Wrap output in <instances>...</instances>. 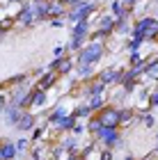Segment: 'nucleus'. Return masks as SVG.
Masks as SVG:
<instances>
[{
    "mask_svg": "<svg viewBox=\"0 0 158 160\" xmlns=\"http://www.w3.org/2000/svg\"><path fill=\"white\" fill-rule=\"evenodd\" d=\"M119 2L124 5V7H128V9H133L135 5H140V2H142V0H119Z\"/></svg>",
    "mask_w": 158,
    "mask_h": 160,
    "instance_id": "obj_39",
    "label": "nucleus"
},
{
    "mask_svg": "<svg viewBox=\"0 0 158 160\" xmlns=\"http://www.w3.org/2000/svg\"><path fill=\"white\" fill-rule=\"evenodd\" d=\"M48 25H51V28H67V21H64V18H51Z\"/></svg>",
    "mask_w": 158,
    "mask_h": 160,
    "instance_id": "obj_38",
    "label": "nucleus"
},
{
    "mask_svg": "<svg viewBox=\"0 0 158 160\" xmlns=\"http://www.w3.org/2000/svg\"><path fill=\"white\" fill-rule=\"evenodd\" d=\"M89 32H92V21H78L71 25V37H80L89 41Z\"/></svg>",
    "mask_w": 158,
    "mask_h": 160,
    "instance_id": "obj_14",
    "label": "nucleus"
},
{
    "mask_svg": "<svg viewBox=\"0 0 158 160\" xmlns=\"http://www.w3.org/2000/svg\"><path fill=\"white\" fill-rule=\"evenodd\" d=\"M131 37H140L147 43H158V16H140V18H135Z\"/></svg>",
    "mask_w": 158,
    "mask_h": 160,
    "instance_id": "obj_2",
    "label": "nucleus"
},
{
    "mask_svg": "<svg viewBox=\"0 0 158 160\" xmlns=\"http://www.w3.org/2000/svg\"><path fill=\"white\" fill-rule=\"evenodd\" d=\"M94 14H99V0H80L76 7L67 9L64 21H67L69 25H74V23H78V21H92Z\"/></svg>",
    "mask_w": 158,
    "mask_h": 160,
    "instance_id": "obj_3",
    "label": "nucleus"
},
{
    "mask_svg": "<svg viewBox=\"0 0 158 160\" xmlns=\"http://www.w3.org/2000/svg\"><path fill=\"white\" fill-rule=\"evenodd\" d=\"M18 158V151H16V144L14 142H0V160H16Z\"/></svg>",
    "mask_w": 158,
    "mask_h": 160,
    "instance_id": "obj_20",
    "label": "nucleus"
},
{
    "mask_svg": "<svg viewBox=\"0 0 158 160\" xmlns=\"http://www.w3.org/2000/svg\"><path fill=\"white\" fill-rule=\"evenodd\" d=\"M60 144L67 149V153H80V140H78V137H74L71 133H64L62 140H60Z\"/></svg>",
    "mask_w": 158,
    "mask_h": 160,
    "instance_id": "obj_19",
    "label": "nucleus"
},
{
    "mask_svg": "<svg viewBox=\"0 0 158 160\" xmlns=\"http://www.w3.org/2000/svg\"><path fill=\"white\" fill-rule=\"evenodd\" d=\"M57 80H60V76H57V73H53V71H46V73H41V76L37 78V82H34V89H44V92H48L51 87L57 85Z\"/></svg>",
    "mask_w": 158,
    "mask_h": 160,
    "instance_id": "obj_9",
    "label": "nucleus"
},
{
    "mask_svg": "<svg viewBox=\"0 0 158 160\" xmlns=\"http://www.w3.org/2000/svg\"><path fill=\"white\" fill-rule=\"evenodd\" d=\"M7 2H9V5H12V2H14V5H23V2H28V0H7Z\"/></svg>",
    "mask_w": 158,
    "mask_h": 160,
    "instance_id": "obj_44",
    "label": "nucleus"
},
{
    "mask_svg": "<svg viewBox=\"0 0 158 160\" xmlns=\"http://www.w3.org/2000/svg\"><path fill=\"white\" fill-rule=\"evenodd\" d=\"M71 114H74V119H76V121H87L94 112L89 110V105H87V103H78L74 110H71Z\"/></svg>",
    "mask_w": 158,
    "mask_h": 160,
    "instance_id": "obj_21",
    "label": "nucleus"
},
{
    "mask_svg": "<svg viewBox=\"0 0 158 160\" xmlns=\"http://www.w3.org/2000/svg\"><path fill=\"white\" fill-rule=\"evenodd\" d=\"M34 7V14H37V21H48V14H51V5L53 0H30Z\"/></svg>",
    "mask_w": 158,
    "mask_h": 160,
    "instance_id": "obj_11",
    "label": "nucleus"
},
{
    "mask_svg": "<svg viewBox=\"0 0 158 160\" xmlns=\"http://www.w3.org/2000/svg\"><path fill=\"white\" fill-rule=\"evenodd\" d=\"M126 12H128V7H124V5L119 2V0H108V14H112L115 18L124 16Z\"/></svg>",
    "mask_w": 158,
    "mask_h": 160,
    "instance_id": "obj_25",
    "label": "nucleus"
},
{
    "mask_svg": "<svg viewBox=\"0 0 158 160\" xmlns=\"http://www.w3.org/2000/svg\"><path fill=\"white\" fill-rule=\"evenodd\" d=\"M46 103H48V92H44V89H34L32 108H44Z\"/></svg>",
    "mask_w": 158,
    "mask_h": 160,
    "instance_id": "obj_31",
    "label": "nucleus"
},
{
    "mask_svg": "<svg viewBox=\"0 0 158 160\" xmlns=\"http://www.w3.org/2000/svg\"><path fill=\"white\" fill-rule=\"evenodd\" d=\"M14 25H16V18H14V16H5L3 21H0V30H3V34H7Z\"/></svg>",
    "mask_w": 158,
    "mask_h": 160,
    "instance_id": "obj_35",
    "label": "nucleus"
},
{
    "mask_svg": "<svg viewBox=\"0 0 158 160\" xmlns=\"http://www.w3.org/2000/svg\"><path fill=\"white\" fill-rule=\"evenodd\" d=\"M105 55H108V43H101V41H87V43H85V46L74 55V60H76V67H78V64L99 67Z\"/></svg>",
    "mask_w": 158,
    "mask_h": 160,
    "instance_id": "obj_1",
    "label": "nucleus"
},
{
    "mask_svg": "<svg viewBox=\"0 0 158 160\" xmlns=\"http://www.w3.org/2000/svg\"><path fill=\"white\" fill-rule=\"evenodd\" d=\"M21 112H23L21 108H16V105H9V103H7L0 117H3V121L7 123V126H16V121L21 119Z\"/></svg>",
    "mask_w": 158,
    "mask_h": 160,
    "instance_id": "obj_12",
    "label": "nucleus"
},
{
    "mask_svg": "<svg viewBox=\"0 0 158 160\" xmlns=\"http://www.w3.org/2000/svg\"><path fill=\"white\" fill-rule=\"evenodd\" d=\"M156 142H158V133H156Z\"/></svg>",
    "mask_w": 158,
    "mask_h": 160,
    "instance_id": "obj_47",
    "label": "nucleus"
},
{
    "mask_svg": "<svg viewBox=\"0 0 158 160\" xmlns=\"http://www.w3.org/2000/svg\"><path fill=\"white\" fill-rule=\"evenodd\" d=\"M5 105H7V94H0V114H3Z\"/></svg>",
    "mask_w": 158,
    "mask_h": 160,
    "instance_id": "obj_41",
    "label": "nucleus"
},
{
    "mask_svg": "<svg viewBox=\"0 0 158 160\" xmlns=\"http://www.w3.org/2000/svg\"><path fill=\"white\" fill-rule=\"evenodd\" d=\"M94 117L101 121L103 128H119V108L117 105H110L108 103L105 108H101Z\"/></svg>",
    "mask_w": 158,
    "mask_h": 160,
    "instance_id": "obj_5",
    "label": "nucleus"
},
{
    "mask_svg": "<svg viewBox=\"0 0 158 160\" xmlns=\"http://www.w3.org/2000/svg\"><path fill=\"white\" fill-rule=\"evenodd\" d=\"M74 123H76V119H74V114H67V117H64V119H60V121H57L55 123V130H57V133H71V128H74Z\"/></svg>",
    "mask_w": 158,
    "mask_h": 160,
    "instance_id": "obj_24",
    "label": "nucleus"
},
{
    "mask_svg": "<svg viewBox=\"0 0 158 160\" xmlns=\"http://www.w3.org/2000/svg\"><path fill=\"white\" fill-rule=\"evenodd\" d=\"M71 135H74V137H83V135H87L85 121H76V123H74V128H71Z\"/></svg>",
    "mask_w": 158,
    "mask_h": 160,
    "instance_id": "obj_36",
    "label": "nucleus"
},
{
    "mask_svg": "<svg viewBox=\"0 0 158 160\" xmlns=\"http://www.w3.org/2000/svg\"><path fill=\"white\" fill-rule=\"evenodd\" d=\"M87 105H89V110L96 114L99 110H101V108L108 105V94H96V96H92V98L87 101Z\"/></svg>",
    "mask_w": 158,
    "mask_h": 160,
    "instance_id": "obj_23",
    "label": "nucleus"
},
{
    "mask_svg": "<svg viewBox=\"0 0 158 160\" xmlns=\"http://www.w3.org/2000/svg\"><path fill=\"white\" fill-rule=\"evenodd\" d=\"M96 78V67H87V64H78L76 67V80L78 82H89Z\"/></svg>",
    "mask_w": 158,
    "mask_h": 160,
    "instance_id": "obj_15",
    "label": "nucleus"
},
{
    "mask_svg": "<svg viewBox=\"0 0 158 160\" xmlns=\"http://www.w3.org/2000/svg\"><path fill=\"white\" fill-rule=\"evenodd\" d=\"M67 160H85V158H83L80 153H69V156H67Z\"/></svg>",
    "mask_w": 158,
    "mask_h": 160,
    "instance_id": "obj_43",
    "label": "nucleus"
},
{
    "mask_svg": "<svg viewBox=\"0 0 158 160\" xmlns=\"http://www.w3.org/2000/svg\"><path fill=\"white\" fill-rule=\"evenodd\" d=\"M142 78L156 80V85H158V55H151V57L147 60L145 69H142Z\"/></svg>",
    "mask_w": 158,
    "mask_h": 160,
    "instance_id": "obj_13",
    "label": "nucleus"
},
{
    "mask_svg": "<svg viewBox=\"0 0 158 160\" xmlns=\"http://www.w3.org/2000/svg\"><path fill=\"white\" fill-rule=\"evenodd\" d=\"M140 123H145L147 128H151L154 123H156V121H154V114H149V112H145V114H142V121H140Z\"/></svg>",
    "mask_w": 158,
    "mask_h": 160,
    "instance_id": "obj_37",
    "label": "nucleus"
},
{
    "mask_svg": "<svg viewBox=\"0 0 158 160\" xmlns=\"http://www.w3.org/2000/svg\"><path fill=\"white\" fill-rule=\"evenodd\" d=\"M64 16H67V7H64L60 0H53L51 14H48V21H51V18H64Z\"/></svg>",
    "mask_w": 158,
    "mask_h": 160,
    "instance_id": "obj_28",
    "label": "nucleus"
},
{
    "mask_svg": "<svg viewBox=\"0 0 158 160\" xmlns=\"http://www.w3.org/2000/svg\"><path fill=\"white\" fill-rule=\"evenodd\" d=\"M60 2H62L64 7H67V9H71V7H76L78 2H80V0H60Z\"/></svg>",
    "mask_w": 158,
    "mask_h": 160,
    "instance_id": "obj_40",
    "label": "nucleus"
},
{
    "mask_svg": "<svg viewBox=\"0 0 158 160\" xmlns=\"http://www.w3.org/2000/svg\"><path fill=\"white\" fill-rule=\"evenodd\" d=\"M28 80H30V73H18V76H14V78H7L3 87L5 85H9V87H18V85H28Z\"/></svg>",
    "mask_w": 158,
    "mask_h": 160,
    "instance_id": "obj_30",
    "label": "nucleus"
},
{
    "mask_svg": "<svg viewBox=\"0 0 158 160\" xmlns=\"http://www.w3.org/2000/svg\"><path fill=\"white\" fill-rule=\"evenodd\" d=\"M32 160H51V147H44V144H37L34 149H30Z\"/></svg>",
    "mask_w": 158,
    "mask_h": 160,
    "instance_id": "obj_26",
    "label": "nucleus"
},
{
    "mask_svg": "<svg viewBox=\"0 0 158 160\" xmlns=\"http://www.w3.org/2000/svg\"><path fill=\"white\" fill-rule=\"evenodd\" d=\"M133 32V18H115V34H121V37H131Z\"/></svg>",
    "mask_w": 158,
    "mask_h": 160,
    "instance_id": "obj_17",
    "label": "nucleus"
},
{
    "mask_svg": "<svg viewBox=\"0 0 158 160\" xmlns=\"http://www.w3.org/2000/svg\"><path fill=\"white\" fill-rule=\"evenodd\" d=\"M135 123V110L128 105H119V128H128Z\"/></svg>",
    "mask_w": 158,
    "mask_h": 160,
    "instance_id": "obj_18",
    "label": "nucleus"
},
{
    "mask_svg": "<svg viewBox=\"0 0 158 160\" xmlns=\"http://www.w3.org/2000/svg\"><path fill=\"white\" fill-rule=\"evenodd\" d=\"M0 37H3V30H0Z\"/></svg>",
    "mask_w": 158,
    "mask_h": 160,
    "instance_id": "obj_48",
    "label": "nucleus"
},
{
    "mask_svg": "<svg viewBox=\"0 0 158 160\" xmlns=\"http://www.w3.org/2000/svg\"><path fill=\"white\" fill-rule=\"evenodd\" d=\"M124 160H135V156H131V153H128V156H124Z\"/></svg>",
    "mask_w": 158,
    "mask_h": 160,
    "instance_id": "obj_45",
    "label": "nucleus"
},
{
    "mask_svg": "<svg viewBox=\"0 0 158 160\" xmlns=\"http://www.w3.org/2000/svg\"><path fill=\"white\" fill-rule=\"evenodd\" d=\"M149 57L142 55V50H135V53H128V67L131 69H145Z\"/></svg>",
    "mask_w": 158,
    "mask_h": 160,
    "instance_id": "obj_22",
    "label": "nucleus"
},
{
    "mask_svg": "<svg viewBox=\"0 0 158 160\" xmlns=\"http://www.w3.org/2000/svg\"><path fill=\"white\" fill-rule=\"evenodd\" d=\"M14 18H16V23L23 25V28H32L34 23H39V21H37V14H34V7H32L30 0L21 5V9L14 14Z\"/></svg>",
    "mask_w": 158,
    "mask_h": 160,
    "instance_id": "obj_6",
    "label": "nucleus"
},
{
    "mask_svg": "<svg viewBox=\"0 0 158 160\" xmlns=\"http://www.w3.org/2000/svg\"><path fill=\"white\" fill-rule=\"evenodd\" d=\"M34 126H37V114L30 112V110H23L21 112V119L16 121V130H21V133H28V130H34Z\"/></svg>",
    "mask_w": 158,
    "mask_h": 160,
    "instance_id": "obj_8",
    "label": "nucleus"
},
{
    "mask_svg": "<svg viewBox=\"0 0 158 160\" xmlns=\"http://www.w3.org/2000/svg\"><path fill=\"white\" fill-rule=\"evenodd\" d=\"M53 55H55V57H62V55H64V46H55V48H53Z\"/></svg>",
    "mask_w": 158,
    "mask_h": 160,
    "instance_id": "obj_42",
    "label": "nucleus"
},
{
    "mask_svg": "<svg viewBox=\"0 0 158 160\" xmlns=\"http://www.w3.org/2000/svg\"><path fill=\"white\" fill-rule=\"evenodd\" d=\"M154 153H158V142H156V149H154Z\"/></svg>",
    "mask_w": 158,
    "mask_h": 160,
    "instance_id": "obj_46",
    "label": "nucleus"
},
{
    "mask_svg": "<svg viewBox=\"0 0 158 160\" xmlns=\"http://www.w3.org/2000/svg\"><path fill=\"white\" fill-rule=\"evenodd\" d=\"M76 69V60H74V55H62V60H60V67H57V71H55V73L57 76H71V71H74Z\"/></svg>",
    "mask_w": 158,
    "mask_h": 160,
    "instance_id": "obj_16",
    "label": "nucleus"
},
{
    "mask_svg": "<svg viewBox=\"0 0 158 160\" xmlns=\"http://www.w3.org/2000/svg\"><path fill=\"white\" fill-rule=\"evenodd\" d=\"M46 126H34V130H32V135L28 137V140H30V144H37L39 140H44V135H46Z\"/></svg>",
    "mask_w": 158,
    "mask_h": 160,
    "instance_id": "obj_33",
    "label": "nucleus"
},
{
    "mask_svg": "<svg viewBox=\"0 0 158 160\" xmlns=\"http://www.w3.org/2000/svg\"><path fill=\"white\" fill-rule=\"evenodd\" d=\"M67 149L62 147V144H53L51 147V160H67Z\"/></svg>",
    "mask_w": 158,
    "mask_h": 160,
    "instance_id": "obj_32",
    "label": "nucleus"
},
{
    "mask_svg": "<svg viewBox=\"0 0 158 160\" xmlns=\"http://www.w3.org/2000/svg\"><path fill=\"white\" fill-rule=\"evenodd\" d=\"M147 46V41L145 39H140V37H128L126 41H124V48L128 50V53H135V50H142Z\"/></svg>",
    "mask_w": 158,
    "mask_h": 160,
    "instance_id": "obj_27",
    "label": "nucleus"
},
{
    "mask_svg": "<svg viewBox=\"0 0 158 160\" xmlns=\"http://www.w3.org/2000/svg\"><path fill=\"white\" fill-rule=\"evenodd\" d=\"M14 144H16V151H18V156H25L28 151H30V149H28V147H30V140H28V137H18V140L14 142Z\"/></svg>",
    "mask_w": 158,
    "mask_h": 160,
    "instance_id": "obj_34",
    "label": "nucleus"
},
{
    "mask_svg": "<svg viewBox=\"0 0 158 160\" xmlns=\"http://www.w3.org/2000/svg\"><path fill=\"white\" fill-rule=\"evenodd\" d=\"M67 114H71V110H69V108H67V105H64L62 101H60V103H57V105L53 108V110L46 114V121L51 123V126H55V123L60 121V119H64Z\"/></svg>",
    "mask_w": 158,
    "mask_h": 160,
    "instance_id": "obj_10",
    "label": "nucleus"
},
{
    "mask_svg": "<svg viewBox=\"0 0 158 160\" xmlns=\"http://www.w3.org/2000/svg\"><path fill=\"white\" fill-rule=\"evenodd\" d=\"M94 142L99 144V149H115L121 144V133L119 128H101L99 133L94 135Z\"/></svg>",
    "mask_w": 158,
    "mask_h": 160,
    "instance_id": "obj_4",
    "label": "nucleus"
},
{
    "mask_svg": "<svg viewBox=\"0 0 158 160\" xmlns=\"http://www.w3.org/2000/svg\"><path fill=\"white\" fill-rule=\"evenodd\" d=\"M85 128H87V135H89V137H94V135H96L103 126H101V121H99V119L94 117V114H92V117H89L87 121H85Z\"/></svg>",
    "mask_w": 158,
    "mask_h": 160,
    "instance_id": "obj_29",
    "label": "nucleus"
},
{
    "mask_svg": "<svg viewBox=\"0 0 158 160\" xmlns=\"http://www.w3.org/2000/svg\"><path fill=\"white\" fill-rule=\"evenodd\" d=\"M96 80L103 82L105 87H117L119 80H121V69L117 67H105L101 71H96Z\"/></svg>",
    "mask_w": 158,
    "mask_h": 160,
    "instance_id": "obj_7",
    "label": "nucleus"
}]
</instances>
